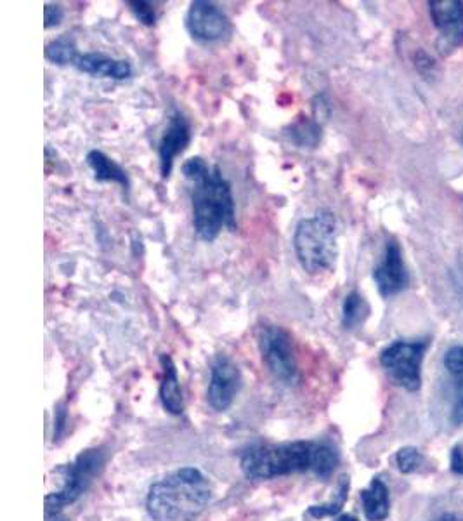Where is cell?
Wrapping results in <instances>:
<instances>
[{
  "instance_id": "28",
  "label": "cell",
  "mask_w": 463,
  "mask_h": 521,
  "mask_svg": "<svg viewBox=\"0 0 463 521\" xmlns=\"http://www.w3.org/2000/svg\"><path fill=\"white\" fill-rule=\"evenodd\" d=\"M335 521H358V518H354V516L351 515H342Z\"/></svg>"
},
{
  "instance_id": "5",
  "label": "cell",
  "mask_w": 463,
  "mask_h": 521,
  "mask_svg": "<svg viewBox=\"0 0 463 521\" xmlns=\"http://www.w3.org/2000/svg\"><path fill=\"white\" fill-rule=\"evenodd\" d=\"M103 466H105L103 450L89 449L84 450L72 464L61 469V476H63L61 487L46 497L47 515L58 513L59 509L77 501L80 495L91 487V483L101 473Z\"/></svg>"
},
{
  "instance_id": "4",
  "label": "cell",
  "mask_w": 463,
  "mask_h": 521,
  "mask_svg": "<svg viewBox=\"0 0 463 521\" xmlns=\"http://www.w3.org/2000/svg\"><path fill=\"white\" fill-rule=\"evenodd\" d=\"M294 251L302 270L309 275L332 271L339 256L337 219L332 211L321 209L295 226Z\"/></svg>"
},
{
  "instance_id": "11",
  "label": "cell",
  "mask_w": 463,
  "mask_h": 521,
  "mask_svg": "<svg viewBox=\"0 0 463 521\" xmlns=\"http://www.w3.org/2000/svg\"><path fill=\"white\" fill-rule=\"evenodd\" d=\"M373 280L384 299L398 296L399 292L405 291L408 287V268L403 258V249L396 240H391L385 245L384 256L373 270Z\"/></svg>"
},
{
  "instance_id": "18",
  "label": "cell",
  "mask_w": 463,
  "mask_h": 521,
  "mask_svg": "<svg viewBox=\"0 0 463 521\" xmlns=\"http://www.w3.org/2000/svg\"><path fill=\"white\" fill-rule=\"evenodd\" d=\"M368 317H370V304L366 301V297L361 296L356 291L347 294L344 304H342V325H344V329H358L365 324Z\"/></svg>"
},
{
  "instance_id": "21",
  "label": "cell",
  "mask_w": 463,
  "mask_h": 521,
  "mask_svg": "<svg viewBox=\"0 0 463 521\" xmlns=\"http://www.w3.org/2000/svg\"><path fill=\"white\" fill-rule=\"evenodd\" d=\"M347 492H349V478L344 476L342 482H340L339 492H337L335 501L327 502V504H320V506H311V508L307 509V513L313 516V518H316V520L325 518V516L339 515L342 508H344V504H346Z\"/></svg>"
},
{
  "instance_id": "23",
  "label": "cell",
  "mask_w": 463,
  "mask_h": 521,
  "mask_svg": "<svg viewBox=\"0 0 463 521\" xmlns=\"http://www.w3.org/2000/svg\"><path fill=\"white\" fill-rule=\"evenodd\" d=\"M127 6L131 7L132 14L137 21H141L146 27H153L157 23V11L151 2L144 0H129Z\"/></svg>"
},
{
  "instance_id": "17",
  "label": "cell",
  "mask_w": 463,
  "mask_h": 521,
  "mask_svg": "<svg viewBox=\"0 0 463 521\" xmlns=\"http://www.w3.org/2000/svg\"><path fill=\"white\" fill-rule=\"evenodd\" d=\"M363 511L370 521H384L389 516L391 501H389V489L380 478H373L368 489L361 492Z\"/></svg>"
},
{
  "instance_id": "9",
  "label": "cell",
  "mask_w": 463,
  "mask_h": 521,
  "mask_svg": "<svg viewBox=\"0 0 463 521\" xmlns=\"http://www.w3.org/2000/svg\"><path fill=\"white\" fill-rule=\"evenodd\" d=\"M242 372L231 358L219 355L210 367V383L207 398L210 407L217 412L228 410L236 395L242 390Z\"/></svg>"
},
{
  "instance_id": "19",
  "label": "cell",
  "mask_w": 463,
  "mask_h": 521,
  "mask_svg": "<svg viewBox=\"0 0 463 521\" xmlns=\"http://www.w3.org/2000/svg\"><path fill=\"white\" fill-rule=\"evenodd\" d=\"M288 131H290L288 136L292 139V143L299 146V148H314V146L320 143V122L309 119V117H302V119L297 120L290 126Z\"/></svg>"
},
{
  "instance_id": "24",
  "label": "cell",
  "mask_w": 463,
  "mask_h": 521,
  "mask_svg": "<svg viewBox=\"0 0 463 521\" xmlns=\"http://www.w3.org/2000/svg\"><path fill=\"white\" fill-rule=\"evenodd\" d=\"M65 18V11L59 4H46L44 7V27L49 28L58 27L59 23Z\"/></svg>"
},
{
  "instance_id": "10",
  "label": "cell",
  "mask_w": 463,
  "mask_h": 521,
  "mask_svg": "<svg viewBox=\"0 0 463 521\" xmlns=\"http://www.w3.org/2000/svg\"><path fill=\"white\" fill-rule=\"evenodd\" d=\"M434 27L439 32L437 46L441 53L450 54L463 44V2L431 0L429 2Z\"/></svg>"
},
{
  "instance_id": "22",
  "label": "cell",
  "mask_w": 463,
  "mask_h": 521,
  "mask_svg": "<svg viewBox=\"0 0 463 521\" xmlns=\"http://www.w3.org/2000/svg\"><path fill=\"white\" fill-rule=\"evenodd\" d=\"M422 462H424V456L415 447H405V449L399 450L398 456H396L399 471L405 473V475L418 471Z\"/></svg>"
},
{
  "instance_id": "3",
  "label": "cell",
  "mask_w": 463,
  "mask_h": 521,
  "mask_svg": "<svg viewBox=\"0 0 463 521\" xmlns=\"http://www.w3.org/2000/svg\"><path fill=\"white\" fill-rule=\"evenodd\" d=\"M210 499L212 489L202 471L181 468L151 485L146 508L155 521H195Z\"/></svg>"
},
{
  "instance_id": "14",
  "label": "cell",
  "mask_w": 463,
  "mask_h": 521,
  "mask_svg": "<svg viewBox=\"0 0 463 521\" xmlns=\"http://www.w3.org/2000/svg\"><path fill=\"white\" fill-rule=\"evenodd\" d=\"M160 363H162V370H164V377H162V383H160V400H162V405L167 412L179 416V414H183L184 398L176 365L169 355H162Z\"/></svg>"
},
{
  "instance_id": "20",
  "label": "cell",
  "mask_w": 463,
  "mask_h": 521,
  "mask_svg": "<svg viewBox=\"0 0 463 521\" xmlns=\"http://www.w3.org/2000/svg\"><path fill=\"white\" fill-rule=\"evenodd\" d=\"M46 58L54 65H75L80 58V54L72 39L61 37V39L51 40L47 44Z\"/></svg>"
},
{
  "instance_id": "16",
  "label": "cell",
  "mask_w": 463,
  "mask_h": 521,
  "mask_svg": "<svg viewBox=\"0 0 463 521\" xmlns=\"http://www.w3.org/2000/svg\"><path fill=\"white\" fill-rule=\"evenodd\" d=\"M87 164L91 167L94 179L99 183H115L120 185L124 190L131 188V181L122 165H118L115 160L110 159L106 153L99 150H92L87 153Z\"/></svg>"
},
{
  "instance_id": "25",
  "label": "cell",
  "mask_w": 463,
  "mask_h": 521,
  "mask_svg": "<svg viewBox=\"0 0 463 521\" xmlns=\"http://www.w3.org/2000/svg\"><path fill=\"white\" fill-rule=\"evenodd\" d=\"M451 469L453 473L463 476V445H457L451 452Z\"/></svg>"
},
{
  "instance_id": "1",
  "label": "cell",
  "mask_w": 463,
  "mask_h": 521,
  "mask_svg": "<svg viewBox=\"0 0 463 521\" xmlns=\"http://www.w3.org/2000/svg\"><path fill=\"white\" fill-rule=\"evenodd\" d=\"M183 174L191 183L196 235L205 242H214L222 230H236L235 197L221 169L207 164L202 157H193L184 162Z\"/></svg>"
},
{
  "instance_id": "27",
  "label": "cell",
  "mask_w": 463,
  "mask_h": 521,
  "mask_svg": "<svg viewBox=\"0 0 463 521\" xmlns=\"http://www.w3.org/2000/svg\"><path fill=\"white\" fill-rule=\"evenodd\" d=\"M437 521H463L460 516L455 515H444L443 518H439Z\"/></svg>"
},
{
  "instance_id": "26",
  "label": "cell",
  "mask_w": 463,
  "mask_h": 521,
  "mask_svg": "<svg viewBox=\"0 0 463 521\" xmlns=\"http://www.w3.org/2000/svg\"><path fill=\"white\" fill-rule=\"evenodd\" d=\"M58 414L59 417H56V421H54V438L61 435V429H63V426H65L66 421L65 409H59Z\"/></svg>"
},
{
  "instance_id": "2",
  "label": "cell",
  "mask_w": 463,
  "mask_h": 521,
  "mask_svg": "<svg viewBox=\"0 0 463 521\" xmlns=\"http://www.w3.org/2000/svg\"><path fill=\"white\" fill-rule=\"evenodd\" d=\"M339 464V452L328 443L290 442L252 447L240 459L243 475L250 480H271L278 476L313 471L328 478Z\"/></svg>"
},
{
  "instance_id": "15",
  "label": "cell",
  "mask_w": 463,
  "mask_h": 521,
  "mask_svg": "<svg viewBox=\"0 0 463 521\" xmlns=\"http://www.w3.org/2000/svg\"><path fill=\"white\" fill-rule=\"evenodd\" d=\"M444 369L450 374L453 384V407L451 421L463 424V346H453L444 355Z\"/></svg>"
},
{
  "instance_id": "6",
  "label": "cell",
  "mask_w": 463,
  "mask_h": 521,
  "mask_svg": "<svg viewBox=\"0 0 463 521\" xmlns=\"http://www.w3.org/2000/svg\"><path fill=\"white\" fill-rule=\"evenodd\" d=\"M429 341H396L380 353V365L387 376L403 390H420L422 386V362Z\"/></svg>"
},
{
  "instance_id": "7",
  "label": "cell",
  "mask_w": 463,
  "mask_h": 521,
  "mask_svg": "<svg viewBox=\"0 0 463 521\" xmlns=\"http://www.w3.org/2000/svg\"><path fill=\"white\" fill-rule=\"evenodd\" d=\"M257 344L262 362L266 363L274 379L285 384H294L299 379L294 343L287 330L278 325H261L257 332Z\"/></svg>"
},
{
  "instance_id": "13",
  "label": "cell",
  "mask_w": 463,
  "mask_h": 521,
  "mask_svg": "<svg viewBox=\"0 0 463 521\" xmlns=\"http://www.w3.org/2000/svg\"><path fill=\"white\" fill-rule=\"evenodd\" d=\"M75 66L79 72L101 79L127 80L132 77V65L129 61L115 60L101 53L80 54Z\"/></svg>"
},
{
  "instance_id": "12",
  "label": "cell",
  "mask_w": 463,
  "mask_h": 521,
  "mask_svg": "<svg viewBox=\"0 0 463 521\" xmlns=\"http://www.w3.org/2000/svg\"><path fill=\"white\" fill-rule=\"evenodd\" d=\"M191 143V124L183 112L170 115L169 124L165 127L162 139L158 143V160H160V172L162 178H169L174 160L186 152Z\"/></svg>"
},
{
  "instance_id": "8",
  "label": "cell",
  "mask_w": 463,
  "mask_h": 521,
  "mask_svg": "<svg viewBox=\"0 0 463 521\" xmlns=\"http://www.w3.org/2000/svg\"><path fill=\"white\" fill-rule=\"evenodd\" d=\"M184 25H186L191 39L200 44L224 42L233 33V25H231L228 14L224 13L221 7L216 6L214 2H207V0L191 2Z\"/></svg>"
}]
</instances>
